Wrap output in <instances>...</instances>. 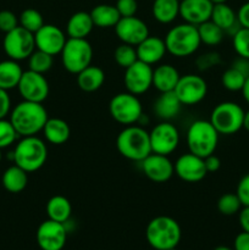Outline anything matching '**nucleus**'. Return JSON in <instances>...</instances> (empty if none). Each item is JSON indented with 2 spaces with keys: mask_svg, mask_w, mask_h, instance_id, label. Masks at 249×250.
I'll use <instances>...</instances> for the list:
<instances>
[{
  "mask_svg": "<svg viewBox=\"0 0 249 250\" xmlns=\"http://www.w3.org/2000/svg\"><path fill=\"white\" fill-rule=\"evenodd\" d=\"M219 136V132L215 129L210 121L197 120L192 122L188 127L187 136H186L189 153L203 159L211 155L217 148Z\"/></svg>",
  "mask_w": 249,
  "mask_h": 250,
  "instance_id": "nucleus-6",
  "label": "nucleus"
},
{
  "mask_svg": "<svg viewBox=\"0 0 249 250\" xmlns=\"http://www.w3.org/2000/svg\"><path fill=\"white\" fill-rule=\"evenodd\" d=\"M233 250H249V233L242 231L234 238Z\"/></svg>",
  "mask_w": 249,
  "mask_h": 250,
  "instance_id": "nucleus-47",
  "label": "nucleus"
},
{
  "mask_svg": "<svg viewBox=\"0 0 249 250\" xmlns=\"http://www.w3.org/2000/svg\"><path fill=\"white\" fill-rule=\"evenodd\" d=\"M124 82L127 92L134 95L144 94L153 87V66L136 61L124 70Z\"/></svg>",
  "mask_w": 249,
  "mask_h": 250,
  "instance_id": "nucleus-15",
  "label": "nucleus"
},
{
  "mask_svg": "<svg viewBox=\"0 0 249 250\" xmlns=\"http://www.w3.org/2000/svg\"><path fill=\"white\" fill-rule=\"evenodd\" d=\"M116 148L124 158L141 163L151 154L149 132L142 126H124L116 138Z\"/></svg>",
  "mask_w": 249,
  "mask_h": 250,
  "instance_id": "nucleus-2",
  "label": "nucleus"
},
{
  "mask_svg": "<svg viewBox=\"0 0 249 250\" xmlns=\"http://www.w3.org/2000/svg\"><path fill=\"white\" fill-rule=\"evenodd\" d=\"M17 137H19V134L10 122V120H0V149H5L12 146L16 142Z\"/></svg>",
  "mask_w": 249,
  "mask_h": 250,
  "instance_id": "nucleus-40",
  "label": "nucleus"
},
{
  "mask_svg": "<svg viewBox=\"0 0 249 250\" xmlns=\"http://www.w3.org/2000/svg\"><path fill=\"white\" fill-rule=\"evenodd\" d=\"M2 187L10 193H21L28 183V172L17 165H12L4 171L1 177Z\"/></svg>",
  "mask_w": 249,
  "mask_h": 250,
  "instance_id": "nucleus-29",
  "label": "nucleus"
},
{
  "mask_svg": "<svg viewBox=\"0 0 249 250\" xmlns=\"http://www.w3.org/2000/svg\"><path fill=\"white\" fill-rule=\"evenodd\" d=\"M89 14L94 26L99 27V28L115 27L121 19V15L117 11L116 6L109 4L97 5V6L93 7Z\"/></svg>",
  "mask_w": 249,
  "mask_h": 250,
  "instance_id": "nucleus-30",
  "label": "nucleus"
},
{
  "mask_svg": "<svg viewBox=\"0 0 249 250\" xmlns=\"http://www.w3.org/2000/svg\"><path fill=\"white\" fill-rule=\"evenodd\" d=\"M20 26L19 17L10 10H1L0 11V31L4 33H9L12 29Z\"/></svg>",
  "mask_w": 249,
  "mask_h": 250,
  "instance_id": "nucleus-42",
  "label": "nucleus"
},
{
  "mask_svg": "<svg viewBox=\"0 0 249 250\" xmlns=\"http://www.w3.org/2000/svg\"><path fill=\"white\" fill-rule=\"evenodd\" d=\"M34 41L36 49L55 56L61 53L67 38L60 27L55 24H44L38 32L34 33Z\"/></svg>",
  "mask_w": 249,
  "mask_h": 250,
  "instance_id": "nucleus-18",
  "label": "nucleus"
},
{
  "mask_svg": "<svg viewBox=\"0 0 249 250\" xmlns=\"http://www.w3.org/2000/svg\"><path fill=\"white\" fill-rule=\"evenodd\" d=\"M244 110L239 104L233 102H224L212 109L210 120L219 134L231 136L243 128Z\"/></svg>",
  "mask_w": 249,
  "mask_h": 250,
  "instance_id": "nucleus-7",
  "label": "nucleus"
},
{
  "mask_svg": "<svg viewBox=\"0 0 249 250\" xmlns=\"http://www.w3.org/2000/svg\"><path fill=\"white\" fill-rule=\"evenodd\" d=\"M180 1H182V0H180Z\"/></svg>",
  "mask_w": 249,
  "mask_h": 250,
  "instance_id": "nucleus-57",
  "label": "nucleus"
},
{
  "mask_svg": "<svg viewBox=\"0 0 249 250\" xmlns=\"http://www.w3.org/2000/svg\"><path fill=\"white\" fill-rule=\"evenodd\" d=\"M246 80L247 77L241 71H238L236 67L231 66V67L227 68L222 73L221 83L225 89L229 90V92H241Z\"/></svg>",
  "mask_w": 249,
  "mask_h": 250,
  "instance_id": "nucleus-36",
  "label": "nucleus"
},
{
  "mask_svg": "<svg viewBox=\"0 0 249 250\" xmlns=\"http://www.w3.org/2000/svg\"><path fill=\"white\" fill-rule=\"evenodd\" d=\"M181 75L170 63H163L153 68V87L160 93L175 90Z\"/></svg>",
  "mask_w": 249,
  "mask_h": 250,
  "instance_id": "nucleus-22",
  "label": "nucleus"
},
{
  "mask_svg": "<svg viewBox=\"0 0 249 250\" xmlns=\"http://www.w3.org/2000/svg\"><path fill=\"white\" fill-rule=\"evenodd\" d=\"M149 138L151 153L168 156L180 144V132L170 121H163L149 132Z\"/></svg>",
  "mask_w": 249,
  "mask_h": 250,
  "instance_id": "nucleus-11",
  "label": "nucleus"
},
{
  "mask_svg": "<svg viewBox=\"0 0 249 250\" xmlns=\"http://www.w3.org/2000/svg\"><path fill=\"white\" fill-rule=\"evenodd\" d=\"M48 111L42 103L22 100L10 112V122L21 137L37 136L48 121Z\"/></svg>",
  "mask_w": 249,
  "mask_h": 250,
  "instance_id": "nucleus-1",
  "label": "nucleus"
},
{
  "mask_svg": "<svg viewBox=\"0 0 249 250\" xmlns=\"http://www.w3.org/2000/svg\"><path fill=\"white\" fill-rule=\"evenodd\" d=\"M94 28V23L90 17L89 12L78 11L75 12L68 19L67 26H66V33L68 38L76 39H87L90 32Z\"/></svg>",
  "mask_w": 249,
  "mask_h": 250,
  "instance_id": "nucleus-25",
  "label": "nucleus"
},
{
  "mask_svg": "<svg viewBox=\"0 0 249 250\" xmlns=\"http://www.w3.org/2000/svg\"><path fill=\"white\" fill-rule=\"evenodd\" d=\"M1 159H2V154H1V149H0V163H1Z\"/></svg>",
  "mask_w": 249,
  "mask_h": 250,
  "instance_id": "nucleus-55",
  "label": "nucleus"
},
{
  "mask_svg": "<svg viewBox=\"0 0 249 250\" xmlns=\"http://www.w3.org/2000/svg\"><path fill=\"white\" fill-rule=\"evenodd\" d=\"M45 210L49 220L66 224L72 214V205L63 195H54L46 203Z\"/></svg>",
  "mask_w": 249,
  "mask_h": 250,
  "instance_id": "nucleus-28",
  "label": "nucleus"
},
{
  "mask_svg": "<svg viewBox=\"0 0 249 250\" xmlns=\"http://www.w3.org/2000/svg\"><path fill=\"white\" fill-rule=\"evenodd\" d=\"M115 6L121 17H131L136 16L137 10H138V2L137 0H117Z\"/></svg>",
  "mask_w": 249,
  "mask_h": 250,
  "instance_id": "nucleus-43",
  "label": "nucleus"
},
{
  "mask_svg": "<svg viewBox=\"0 0 249 250\" xmlns=\"http://www.w3.org/2000/svg\"><path fill=\"white\" fill-rule=\"evenodd\" d=\"M137 56L139 61L153 66L160 62L164 59L165 54L167 53L165 45V41L160 37L148 36L142 43L136 46Z\"/></svg>",
  "mask_w": 249,
  "mask_h": 250,
  "instance_id": "nucleus-21",
  "label": "nucleus"
},
{
  "mask_svg": "<svg viewBox=\"0 0 249 250\" xmlns=\"http://www.w3.org/2000/svg\"><path fill=\"white\" fill-rule=\"evenodd\" d=\"M43 136L50 144L61 146L66 143L71 136V128L67 122L59 117H49L43 127Z\"/></svg>",
  "mask_w": 249,
  "mask_h": 250,
  "instance_id": "nucleus-24",
  "label": "nucleus"
},
{
  "mask_svg": "<svg viewBox=\"0 0 249 250\" xmlns=\"http://www.w3.org/2000/svg\"><path fill=\"white\" fill-rule=\"evenodd\" d=\"M168 250H177L176 248H173V249H168Z\"/></svg>",
  "mask_w": 249,
  "mask_h": 250,
  "instance_id": "nucleus-56",
  "label": "nucleus"
},
{
  "mask_svg": "<svg viewBox=\"0 0 249 250\" xmlns=\"http://www.w3.org/2000/svg\"><path fill=\"white\" fill-rule=\"evenodd\" d=\"M141 164L143 173L153 182H167L175 173L172 161L166 155L151 153L143 161H141Z\"/></svg>",
  "mask_w": 249,
  "mask_h": 250,
  "instance_id": "nucleus-19",
  "label": "nucleus"
},
{
  "mask_svg": "<svg viewBox=\"0 0 249 250\" xmlns=\"http://www.w3.org/2000/svg\"><path fill=\"white\" fill-rule=\"evenodd\" d=\"M60 55L63 68L72 75H77L92 65L93 48L87 39L67 38Z\"/></svg>",
  "mask_w": 249,
  "mask_h": 250,
  "instance_id": "nucleus-8",
  "label": "nucleus"
},
{
  "mask_svg": "<svg viewBox=\"0 0 249 250\" xmlns=\"http://www.w3.org/2000/svg\"><path fill=\"white\" fill-rule=\"evenodd\" d=\"M197 28L200 42L205 45L215 46L221 43L222 39H224L225 32L219 26H216L211 20L203 22L199 26H197Z\"/></svg>",
  "mask_w": 249,
  "mask_h": 250,
  "instance_id": "nucleus-33",
  "label": "nucleus"
},
{
  "mask_svg": "<svg viewBox=\"0 0 249 250\" xmlns=\"http://www.w3.org/2000/svg\"><path fill=\"white\" fill-rule=\"evenodd\" d=\"M109 112L112 119L120 125L131 126L138 124L143 115V106L138 95L124 92L112 97L109 104Z\"/></svg>",
  "mask_w": 249,
  "mask_h": 250,
  "instance_id": "nucleus-9",
  "label": "nucleus"
},
{
  "mask_svg": "<svg viewBox=\"0 0 249 250\" xmlns=\"http://www.w3.org/2000/svg\"><path fill=\"white\" fill-rule=\"evenodd\" d=\"M241 92H242V95H243L244 100L247 102V104L249 105V76L247 77V80H246V82H244V85H243V88H242Z\"/></svg>",
  "mask_w": 249,
  "mask_h": 250,
  "instance_id": "nucleus-51",
  "label": "nucleus"
},
{
  "mask_svg": "<svg viewBox=\"0 0 249 250\" xmlns=\"http://www.w3.org/2000/svg\"><path fill=\"white\" fill-rule=\"evenodd\" d=\"M212 4L210 0H182L180 1V16L187 23L199 26L211 17Z\"/></svg>",
  "mask_w": 249,
  "mask_h": 250,
  "instance_id": "nucleus-20",
  "label": "nucleus"
},
{
  "mask_svg": "<svg viewBox=\"0 0 249 250\" xmlns=\"http://www.w3.org/2000/svg\"><path fill=\"white\" fill-rule=\"evenodd\" d=\"M164 41L167 53L176 58H187L193 55L202 44L197 26L187 22L172 27L166 33Z\"/></svg>",
  "mask_w": 249,
  "mask_h": 250,
  "instance_id": "nucleus-5",
  "label": "nucleus"
},
{
  "mask_svg": "<svg viewBox=\"0 0 249 250\" xmlns=\"http://www.w3.org/2000/svg\"><path fill=\"white\" fill-rule=\"evenodd\" d=\"M236 194L243 207H249V173L244 175L239 180L238 185H237Z\"/></svg>",
  "mask_w": 249,
  "mask_h": 250,
  "instance_id": "nucleus-44",
  "label": "nucleus"
},
{
  "mask_svg": "<svg viewBox=\"0 0 249 250\" xmlns=\"http://www.w3.org/2000/svg\"><path fill=\"white\" fill-rule=\"evenodd\" d=\"M20 26L23 27L31 33H36L44 26V19L41 12L36 9H26L21 12L19 17Z\"/></svg>",
  "mask_w": 249,
  "mask_h": 250,
  "instance_id": "nucleus-35",
  "label": "nucleus"
},
{
  "mask_svg": "<svg viewBox=\"0 0 249 250\" xmlns=\"http://www.w3.org/2000/svg\"><path fill=\"white\" fill-rule=\"evenodd\" d=\"M242 208L243 205L236 193H226L217 200V210L220 214L225 215V216H232V215L238 214Z\"/></svg>",
  "mask_w": 249,
  "mask_h": 250,
  "instance_id": "nucleus-38",
  "label": "nucleus"
},
{
  "mask_svg": "<svg viewBox=\"0 0 249 250\" xmlns=\"http://www.w3.org/2000/svg\"><path fill=\"white\" fill-rule=\"evenodd\" d=\"M22 73L23 71H22L19 61L11 60V59L0 61V88L7 90V92L10 89L17 88Z\"/></svg>",
  "mask_w": 249,
  "mask_h": 250,
  "instance_id": "nucleus-31",
  "label": "nucleus"
},
{
  "mask_svg": "<svg viewBox=\"0 0 249 250\" xmlns=\"http://www.w3.org/2000/svg\"><path fill=\"white\" fill-rule=\"evenodd\" d=\"M77 84L83 92L92 93L100 89L105 82V72L100 67L89 65L77 73Z\"/></svg>",
  "mask_w": 249,
  "mask_h": 250,
  "instance_id": "nucleus-27",
  "label": "nucleus"
},
{
  "mask_svg": "<svg viewBox=\"0 0 249 250\" xmlns=\"http://www.w3.org/2000/svg\"><path fill=\"white\" fill-rule=\"evenodd\" d=\"M2 48L7 58L11 60H26L36 50L34 34L24 29L23 27L17 26L11 32L5 33Z\"/></svg>",
  "mask_w": 249,
  "mask_h": 250,
  "instance_id": "nucleus-10",
  "label": "nucleus"
},
{
  "mask_svg": "<svg viewBox=\"0 0 249 250\" xmlns=\"http://www.w3.org/2000/svg\"><path fill=\"white\" fill-rule=\"evenodd\" d=\"M36 239L42 250H62L67 241L66 225L49 219L45 220L37 229Z\"/></svg>",
  "mask_w": 249,
  "mask_h": 250,
  "instance_id": "nucleus-13",
  "label": "nucleus"
},
{
  "mask_svg": "<svg viewBox=\"0 0 249 250\" xmlns=\"http://www.w3.org/2000/svg\"><path fill=\"white\" fill-rule=\"evenodd\" d=\"M243 128L249 132V110L244 112V120H243Z\"/></svg>",
  "mask_w": 249,
  "mask_h": 250,
  "instance_id": "nucleus-52",
  "label": "nucleus"
},
{
  "mask_svg": "<svg viewBox=\"0 0 249 250\" xmlns=\"http://www.w3.org/2000/svg\"><path fill=\"white\" fill-rule=\"evenodd\" d=\"M175 93L182 105H195L207 97L208 84L202 76L188 73L181 76Z\"/></svg>",
  "mask_w": 249,
  "mask_h": 250,
  "instance_id": "nucleus-14",
  "label": "nucleus"
},
{
  "mask_svg": "<svg viewBox=\"0 0 249 250\" xmlns=\"http://www.w3.org/2000/svg\"><path fill=\"white\" fill-rule=\"evenodd\" d=\"M181 227L170 216H156L150 220L145 229L149 246L155 250H168L178 246L181 241Z\"/></svg>",
  "mask_w": 249,
  "mask_h": 250,
  "instance_id": "nucleus-3",
  "label": "nucleus"
},
{
  "mask_svg": "<svg viewBox=\"0 0 249 250\" xmlns=\"http://www.w3.org/2000/svg\"><path fill=\"white\" fill-rule=\"evenodd\" d=\"M210 20L224 32H231L232 29L236 32L241 27L237 20V12L227 2L214 4Z\"/></svg>",
  "mask_w": 249,
  "mask_h": 250,
  "instance_id": "nucleus-26",
  "label": "nucleus"
},
{
  "mask_svg": "<svg viewBox=\"0 0 249 250\" xmlns=\"http://www.w3.org/2000/svg\"><path fill=\"white\" fill-rule=\"evenodd\" d=\"M173 168L177 177L188 183L200 182L208 175L204 159L192 153L181 155L173 164Z\"/></svg>",
  "mask_w": 249,
  "mask_h": 250,
  "instance_id": "nucleus-17",
  "label": "nucleus"
},
{
  "mask_svg": "<svg viewBox=\"0 0 249 250\" xmlns=\"http://www.w3.org/2000/svg\"><path fill=\"white\" fill-rule=\"evenodd\" d=\"M238 221L242 227V231L249 233V207H243L238 212Z\"/></svg>",
  "mask_w": 249,
  "mask_h": 250,
  "instance_id": "nucleus-49",
  "label": "nucleus"
},
{
  "mask_svg": "<svg viewBox=\"0 0 249 250\" xmlns=\"http://www.w3.org/2000/svg\"><path fill=\"white\" fill-rule=\"evenodd\" d=\"M204 164L208 173L216 172V171H219L220 167H221V160H220L216 155H214V154L204 158Z\"/></svg>",
  "mask_w": 249,
  "mask_h": 250,
  "instance_id": "nucleus-48",
  "label": "nucleus"
},
{
  "mask_svg": "<svg viewBox=\"0 0 249 250\" xmlns=\"http://www.w3.org/2000/svg\"><path fill=\"white\" fill-rule=\"evenodd\" d=\"M11 112V99L7 90L0 88V120L6 119Z\"/></svg>",
  "mask_w": 249,
  "mask_h": 250,
  "instance_id": "nucleus-45",
  "label": "nucleus"
},
{
  "mask_svg": "<svg viewBox=\"0 0 249 250\" xmlns=\"http://www.w3.org/2000/svg\"><path fill=\"white\" fill-rule=\"evenodd\" d=\"M114 60L120 67L124 68L129 67L133 65L136 61H138V56H137L136 46L128 45V44L121 43L114 51Z\"/></svg>",
  "mask_w": 249,
  "mask_h": 250,
  "instance_id": "nucleus-37",
  "label": "nucleus"
},
{
  "mask_svg": "<svg viewBox=\"0 0 249 250\" xmlns=\"http://www.w3.org/2000/svg\"><path fill=\"white\" fill-rule=\"evenodd\" d=\"M214 250H233V249L228 248V247H226V246H220V247H216Z\"/></svg>",
  "mask_w": 249,
  "mask_h": 250,
  "instance_id": "nucleus-53",
  "label": "nucleus"
},
{
  "mask_svg": "<svg viewBox=\"0 0 249 250\" xmlns=\"http://www.w3.org/2000/svg\"><path fill=\"white\" fill-rule=\"evenodd\" d=\"M232 45L239 58L249 59V28L239 27L232 34Z\"/></svg>",
  "mask_w": 249,
  "mask_h": 250,
  "instance_id": "nucleus-39",
  "label": "nucleus"
},
{
  "mask_svg": "<svg viewBox=\"0 0 249 250\" xmlns=\"http://www.w3.org/2000/svg\"><path fill=\"white\" fill-rule=\"evenodd\" d=\"M151 12L159 23H171L180 16V0H154Z\"/></svg>",
  "mask_w": 249,
  "mask_h": 250,
  "instance_id": "nucleus-32",
  "label": "nucleus"
},
{
  "mask_svg": "<svg viewBox=\"0 0 249 250\" xmlns=\"http://www.w3.org/2000/svg\"><path fill=\"white\" fill-rule=\"evenodd\" d=\"M17 89L23 100L42 103V104L44 100H46V98L49 97V92H50L49 82L45 76L31 70L23 71Z\"/></svg>",
  "mask_w": 249,
  "mask_h": 250,
  "instance_id": "nucleus-12",
  "label": "nucleus"
},
{
  "mask_svg": "<svg viewBox=\"0 0 249 250\" xmlns=\"http://www.w3.org/2000/svg\"><path fill=\"white\" fill-rule=\"evenodd\" d=\"M220 61H221V59H220V55L216 51H209V53H205L203 55L198 56L195 65H197L199 71H208L210 68L215 67L216 65H219Z\"/></svg>",
  "mask_w": 249,
  "mask_h": 250,
  "instance_id": "nucleus-41",
  "label": "nucleus"
},
{
  "mask_svg": "<svg viewBox=\"0 0 249 250\" xmlns=\"http://www.w3.org/2000/svg\"><path fill=\"white\" fill-rule=\"evenodd\" d=\"M53 58L50 54L36 49L28 58V70L44 75L53 67Z\"/></svg>",
  "mask_w": 249,
  "mask_h": 250,
  "instance_id": "nucleus-34",
  "label": "nucleus"
},
{
  "mask_svg": "<svg viewBox=\"0 0 249 250\" xmlns=\"http://www.w3.org/2000/svg\"><path fill=\"white\" fill-rule=\"evenodd\" d=\"M115 33L121 43L137 46L149 34V28L145 22L137 16L121 17L115 26Z\"/></svg>",
  "mask_w": 249,
  "mask_h": 250,
  "instance_id": "nucleus-16",
  "label": "nucleus"
},
{
  "mask_svg": "<svg viewBox=\"0 0 249 250\" xmlns=\"http://www.w3.org/2000/svg\"><path fill=\"white\" fill-rule=\"evenodd\" d=\"M181 107H182V103L176 95L175 90H172V92L160 93L159 98L154 103L153 109L159 119L163 121H170L180 114Z\"/></svg>",
  "mask_w": 249,
  "mask_h": 250,
  "instance_id": "nucleus-23",
  "label": "nucleus"
},
{
  "mask_svg": "<svg viewBox=\"0 0 249 250\" xmlns=\"http://www.w3.org/2000/svg\"><path fill=\"white\" fill-rule=\"evenodd\" d=\"M212 4H220V2H226L227 0H210Z\"/></svg>",
  "mask_w": 249,
  "mask_h": 250,
  "instance_id": "nucleus-54",
  "label": "nucleus"
},
{
  "mask_svg": "<svg viewBox=\"0 0 249 250\" xmlns=\"http://www.w3.org/2000/svg\"><path fill=\"white\" fill-rule=\"evenodd\" d=\"M237 20H238L239 26L243 28H249V0L238 9Z\"/></svg>",
  "mask_w": 249,
  "mask_h": 250,
  "instance_id": "nucleus-46",
  "label": "nucleus"
},
{
  "mask_svg": "<svg viewBox=\"0 0 249 250\" xmlns=\"http://www.w3.org/2000/svg\"><path fill=\"white\" fill-rule=\"evenodd\" d=\"M11 154L15 165L29 173L43 167L48 159V148L43 139L37 136L22 137Z\"/></svg>",
  "mask_w": 249,
  "mask_h": 250,
  "instance_id": "nucleus-4",
  "label": "nucleus"
},
{
  "mask_svg": "<svg viewBox=\"0 0 249 250\" xmlns=\"http://www.w3.org/2000/svg\"><path fill=\"white\" fill-rule=\"evenodd\" d=\"M233 67H236L237 70L241 71L246 77L249 76V59H244V58H239L237 60H234V62L232 63Z\"/></svg>",
  "mask_w": 249,
  "mask_h": 250,
  "instance_id": "nucleus-50",
  "label": "nucleus"
}]
</instances>
